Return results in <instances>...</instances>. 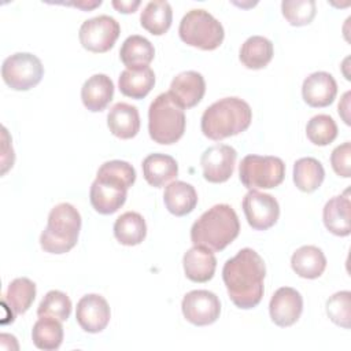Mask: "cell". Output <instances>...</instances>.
<instances>
[{
  "instance_id": "cell-1",
  "label": "cell",
  "mask_w": 351,
  "mask_h": 351,
  "mask_svg": "<svg viewBox=\"0 0 351 351\" xmlns=\"http://www.w3.org/2000/svg\"><path fill=\"white\" fill-rule=\"evenodd\" d=\"M266 266L252 248L240 250L228 259L222 269V280L230 300L243 310L256 307L263 296Z\"/></svg>"
},
{
  "instance_id": "cell-2",
  "label": "cell",
  "mask_w": 351,
  "mask_h": 351,
  "mask_svg": "<svg viewBox=\"0 0 351 351\" xmlns=\"http://www.w3.org/2000/svg\"><path fill=\"white\" fill-rule=\"evenodd\" d=\"M240 232V222L236 211L229 204H215L204 211L191 228L193 245L207 248L213 252L228 247Z\"/></svg>"
},
{
  "instance_id": "cell-3",
  "label": "cell",
  "mask_w": 351,
  "mask_h": 351,
  "mask_svg": "<svg viewBox=\"0 0 351 351\" xmlns=\"http://www.w3.org/2000/svg\"><path fill=\"white\" fill-rule=\"evenodd\" d=\"M252 121V111L240 97H223L207 107L202 115V132L214 141L244 132Z\"/></svg>"
},
{
  "instance_id": "cell-4",
  "label": "cell",
  "mask_w": 351,
  "mask_h": 351,
  "mask_svg": "<svg viewBox=\"0 0 351 351\" xmlns=\"http://www.w3.org/2000/svg\"><path fill=\"white\" fill-rule=\"evenodd\" d=\"M81 230V215L70 203L56 204L48 215L47 228L40 236V245L49 254H66L75 247Z\"/></svg>"
},
{
  "instance_id": "cell-5",
  "label": "cell",
  "mask_w": 351,
  "mask_h": 351,
  "mask_svg": "<svg viewBox=\"0 0 351 351\" xmlns=\"http://www.w3.org/2000/svg\"><path fill=\"white\" fill-rule=\"evenodd\" d=\"M184 110L170 97V95H158L148 110V132L151 138L163 145L177 143L185 132Z\"/></svg>"
},
{
  "instance_id": "cell-6",
  "label": "cell",
  "mask_w": 351,
  "mask_h": 351,
  "mask_svg": "<svg viewBox=\"0 0 351 351\" xmlns=\"http://www.w3.org/2000/svg\"><path fill=\"white\" fill-rule=\"evenodd\" d=\"M178 34L186 45L203 51H213L222 44L225 32L221 22L208 11L195 8L182 16Z\"/></svg>"
},
{
  "instance_id": "cell-7",
  "label": "cell",
  "mask_w": 351,
  "mask_h": 351,
  "mask_svg": "<svg viewBox=\"0 0 351 351\" xmlns=\"http://www.w3.org/2000/svg\"><path fill=\"white\" fill-rule=\"evenodd\" d=\"M239 174L248 189H270L284 181L285 165L277 156L247 155L240 162Z\"/></svg>"
},
{
  "instance_id": "cell-8",
  "label": "cell",
  "mask_w": 351,
  "mask_h": 351,
  "mask_svg": "<svg viewBox=\"0 0 351 351\" xmlns=\"http://www.w3.org/2000/svg\"><path fill=\"white\" fill-rule=\"evenodd\" d=\"M44 74L41 60L30 52H16L4 59L1 77L14 90H29L36 86Z\"/></svg>"
},
{
  "instance_id": "cell-9",
  "label": "cell",
  "mask_w": 351,
  "mask_h": 351,
  "mask_svg": "<svg viewBox=\"0 0 351 351\" xmlns=\"http://www.w3.org/2000/svg\"><path fill=\"white\" fill-rule=\"evenodd\" d=\"M119 33L121 26L112 16L99 15L82 22L78 37L85 49L103 53L114 47Z\"/></svg>"
},
{
  "instance_id": "cell-10",
  "label": "cell",
  "mask_w": 351,
  "mask_h": 351,
  "mask_svg": "<svg viewBox=\"0 0 351 351\" xmlns=\"http://www.w3.org/2000/svg\"><path fill=\"white\" fill-rule=\"evenodd\" d=\"M128 189L129 186L121 180L106 174H96V180L89 191L90 204L99 214H114L126 202Z\"/></svg>"
},
{
  "instance_id": "cell-11",
  "label": "cell",
  "mask_w": 351,
  "mask_h": 351,
  "mask_svg": "<svg viewBox=\"0 0 351 351\" xmlns=\"http://www.w3.org/2000/svg\"><path fill=\"white\" fill-rule=\"evenodd\" d=\"M181 310L188 322L196 326H206L214 324L219 318L221 303L214 292L195 289L184 296Z\"/></svg>"
},
{
  "instance_id": "cell-12",
  "label": "cell",
  "mask_w": 351,
  "mask_h": 351,
  "mask_svg": "<svg viewBox=\"0 0 351 351\" xmlns=\"http://www.w3.org/2000/svg\"><path fill=\"white\" fill-rule=\"evenodd\" d=\"M243 211L248 225L255 230L271 228L280 217V206L269 193L250 189L243 199Z\"/></svg>"
},
{
  "instance_id": "cell-13",
  "label": "cell",
  "mask_w": 351,
  "mask_h": 351,
  "mask_svg": "<svg viewBox=\"0 0 351 351\" xmlns=\"http://www.w3.org/2000/svg\"><path fill=\"white\" fill-rule=\"evenodd\" d=\"M237 152L226 144H215L208 147L200 158L203 177L208 182L219 184L230 178L234 170Z\"/></svg>"
},
{
  "instance_id": "cell-14",
  "label": "cell",
  "mask_w": 351,
  "mask_h": 351,
  "mask_svg": "<svg viewBox=\"0 0 351 351\" xmlns=\"http://www.w3.org/2000/svg\"><path fill=\"white\" fill-rule=\"evenodd\" d=\"M111 311L107 300L97 293H88L77 303L75 318L81 329L88 333H99L110 322Z\"/></svg>"
},
{
  "instance_id": "cell-15",
  "label": "cell",
  "mask_w": 351,
  "mask_h": 351,
  "mask_svg": "<svg viewBox=\"0 0 351 351\" xmlns=\"http://www.w3.org/2000/svg\"><path fill=\"white\" fill-rule=\"evenodd\" d=\"M303 311V298L302 295L291 288L281 287L278 288L269 303V313L271 321L281 328L293 325Z\"/></svg>"
},
{
  "instance_id": "cell-16",
  "label": "cell",
  "mask_w": 351,
  "mask_h": 351,
  "mask_svg": "<svg viewBox=\"0 0 351 351\" xmlns=\"http://www.w3.org/2000/svg\"><path fill=\"white\" fill-rule=\"evenodd\" d=\"M206 92V82L200 73L188 70L177 74L169 89L170 97L182 108L188 110L200 103Z\"/></svg>"
},
{
  "instance_id": "cell-17",
  "label": "cell",
  "mask_w": 351,
  "mask_h": 351,
  "mask_svg": "<svg viewBox=\"0 0 351 351\" xmlns=\"http://www.w3.org/2000/svg\"><path fill=\"white\" fill-rule=\"evenodd\" d=\"M337 93V84L332 74L315 71L307 75L302 85L303 100L310 107H326L333 103Z\"/></svg>"
},
{
  "instance_id": "cell-18",
  "label": "cell",
  "mask_w": 351,
  "mask_h": 351,
  "mask_svg": "<svg viewBox=\"0 0 351 351\" xmlns=\"http://www.w3.org/2000/svg\"><path fill=\"white\" fill-rule=\"evenodd\" d=\"M350 191L347 189L343 195L333 196L329 199L322 211V219L325 228L340 237L348 236L351 232V219H350Z\"/></svg>"
},
{
  "instance_id": "cell-19",
  "label": "cell",
  "mask_w": 351,
  "mask_h": 351,
  "mask_svg": "<svg viewBox=\"0 0 351 351\" xmlns=\"http://www.w3.org/2000/svg\"><path fill=\"white\" fill-rule=\"evenodd\" d=\"M182 265L186 278L193 282H207L215 273L217 259L213 251L193 245L184 254Z\"/></svg>"
},
{
  "instance_id": "cell-20",
  "label": "cell",
  "mask_w": 351,
  "mask_h": 351,
  "mask_svg": "<svg viewBox=\"0 0 351 351\" xmlns=\"http://www.w3.org/2000/svg\"><path fill=\"white\" fill-rule=\"evenodd\" d=\"M114 96V84L106 74L89 77L81 88L82 104L92 112L103 111Z\"/></svg>"
},
{
  "instance_id": "cell-21",
  "label": "cell",
  "mask_w": 351,
  "mask_h": 351,
  "mask_svg": "<svg viewBox=\"0 0 351 351\" xmlns=\"http://www.w3.org/2000/svg\"><path fill=\"white\" fill-rule=\"evenodd\" d=\"M107 126L118 138L128 140L134 137L140 130L138 110L123 101L114 104L107 115Z\"/></svg>"
},
{
  "instance_id": "cell-22",
  "label": "cell",
  "mask_w": 351,
  "mask_h": 351,
  "mask_svg": "<svg viewBox=\"0 0 351 351\" xmlns=\"http://www.w3.org/2000/svg\"><path fill=\"white\" fill-rule=\"evenodd\" d=\"M143 176L145 181L155 186L162 188L178 174V165L176 159L165 154H151L143 160Z\"/></svg>"
},
{
  "instance_id": "cell-23",
  "label": "cell",
  "mask_w": 351,
  "mask_h": 351,
  "mask_svg": "<svg viewBox=\"0 0 351 351\" xmlns=\"http://www.w3.org/2000/svg\"><path fill=\"white\" fill-rule=\"evenodd\" d=\"M163 202L169 213L176 217H184L193 211L197 204L195 188L185 181H173L165 188Z\"/></svg>"
},
{
  "instance_id": "cell-24",
  "label": "cell",
  "mask_w": 351,
  "mask_h": 351,
  "mask_svg": "<svg viewBox=\"0 0 351 351\" xmlns=\"http://www.w3.org/2000/svg\"><path fill=\"white\" fill-rule=\"evenodd\" d=\"M291 266L299 277L313 280L318 278L324 273L326 267V258L321 248L315 245H303L293 252Z\"/></svg>"
},
{
  "instance_id": "cell-25",
  "label": "cell",
  "mask_w": 351,
  "mask_h": 351,
  "mask_svg": "<svg viewBox=\"0 0 351 351\" xmlns=\"http://www.w3.org/2000/svg\"><path fill=\"white\" fill-rule=\"evenodd\" d=\"M155 85V73L151 67L126 69L121 73L118 86L122 95L132 99L145 97Z\"/></svg>"
},
{
  "instance_id": "cell-26",
  "label": "cell",
  "mask_w": 351,
  "mask_h": 351,
  "mask_svg": "<svg viewBox=\"0 0 351 351\" xmlns=\"http://www.w3.org/2000/svg\"><path fill=\"white\" fill-rule=\"evenodd\" d=\"M154 56H155V48L151 44V41L138 34L129 36L123 41L119 49L121 62L128 69L148 67Z\"/></svg>"
},
{
  "instance_id": "cell-27",
  "label": "cell",
  "mask_w": 351,
  "mask_h": 351,
  "mask_svg": "<svg viewBox=\"0 0 351 351\" xmlns=\"http://www.w3.org/2000/svg\"><path fill=\"white\" fill-rule=\"evenodd\" d=\"M274 53L273 43L263 36L248 37L240 48V62L251 70H259L269 64Z\"/></svg>"
},
{
  "instance_id": "cell-28",
  "label": "cell",
  "mask_w": 351,
  "mask_h": 351,
  "mask_svg": "<svg viewBox=\"0 0 351 351\" xmlns=\"http://www.w3.org/2000/svg\"><path fill=\"white\" fill-rule=\"evenodd\" d=\"M147 234V225L143 218L136 211H126L121 214L114 223V236L123 245H137Z\"/></svg>"
},
{
  "instance_id": "cell-29",
  "label": "cell",
  "mask_w": 351,
  "mask_h": 351,
  "mask_svg": "<svg viewBox=\"0 0 351 351\" xmlns=\"http://www.w3.org/2000/svg\"><path fill=\"white\" fill-rule=\"evenodd\" d=\"M173 11L169 1L152 0L149 1L140 15L141 26L154 36L165 34L171 26Z\"/></svg>"
},
{
  "instance_id": "cell-30",
  "label": "cell",
  "mask_w": 351,
  "mask_h": 351,
  "mask_svg": "<svg viewBox=\"0 0 351 351\" xmlns=\"http://www.w3.org/2000/svg\"><path fill=\"white\" fill-rule=\"evenodd\" d=\"M325 178V170L315 158H300L293 165V182L302 192L317 191Z\"/></svg>"
},
{
  "instance_id": "cell-31",
  "label": "cell",
  "mask_w": 351,
  "mask_h": 351,
  "mask_svg": "<svg viewBox=\"0 0 351 351\" xmlns=\"http://www.w3.org/2000/svg\"><path fill=\"white\" fill-rule=\"evenodd\" d=\"M36 298V284L26 278L12 280L4 295V306H8L14 314H23L29 310Z\"/></svg>"
},
{
  "instance_id": "cell-32",
  "label": "cell",
  "mask_w": 351,
  "mask_h": 351,
  "mask_svg": "<svg viewBox=\"0 0 351 351\" xmlns=\"http://www.w3.org/2000/svg\"><path fill=\"white\" fill-rule=\"evenodd\" d=\"M32 340L40 350L52 351L59 348L63 341V326L60 321L52 317H40L33 325Z\"/></svg>"
},
{
  "instance_id": "cell-33",
  "label": "cell",
  "mask_w": 351,
  "mask_h": 351,
  "mask_svg": "<svg viewBox=\"0 0 351 351\" xmlns=\"http://www.w3.org/2000/svg\"><path fill=\"white\" fill-rule=\"evenodd\" d=\"M306 134L313 144L324 147L337 137V125L330 115L318 114L307 122Z\"/></svg>"
},
{
  "instance_id": "cell-34",
  "label": "cell",
  "mask_w": 351,
  "mask_h": 351,
  "mask_svg": "<svg viewBox=\"0 0 351 351\" xmlns=\"http://www.w3.org/2000/svg\"><path fill=\"white\" fill-rule=\"evenodd\" d=\"M71 313V300L70 298L62 292L52 289L45 293L43 300L38 304L37 315L38 317H52L55 319L66 321Z\"/></svg>"
},
{
  "instance_id": "cell-35",
  "label": "cell",
  "mask_w": 351,
  "mask_h": 351,
  "mask_svg": "<svg viewBox=\"0 0 351 351\" xmlns=\"http://www.w3.org/2000/svg\"><path fill=\"white\" fill-rule=\"evenodd\" d=\"M281 12L292 26H304L311 23L315 16L317 7L314 0H284Z\"/></svg>"
},
{
  "instance_id": "cell-36",
  "label": "cell",
  "mask_w": 351,
  "mask_h": 351,
  "mask_svg": "<svg viewBox=\"0 0 351 351\" xmlns=\"http://www.w3.org/2000/svg\"><path fill=\"white\" fill-rule=\"evenodd\" d=\"M325 310L333 324L348 329L351 319V292L340 291L333 293L326 300Z\"/></svg>"
},
{
  "instance_id": "cell-37",
  "label": "cell",
  "mask_w": 351,
  "mask_h": 351,
  "mask_svg": "<svg viewBox=\"0 0 351 351\" xmlns=\"http://www.w3.org/2000/svg\"><path fill=\"white\" fill-rule=\"evenodd\" d=\"M97 174H106V176H111V177H114L117 180H121L129 188L136 181V170H134V167L129 162H125V160H108V162H104L99 167Z\"/></svg>"
},
{
  "instance_id": "cell-38",
  "label": "cell",
  "mask_w": 351,
  "mask_h": 351,
  "mask_svg": "<svg viewBox=\"0 0 351 351\" xmlns=\"http://www.w3.org/2000/svg\"><path fill=\"white\" fill-rule=\"evenodd\" d=\"M330 165L335 173L340 177L348 178L351 176V143L346 141L337 145L330 155Z\"/></svg>"
},
{
  "instance_id": "cell-39",
  "label": "cell",
  "mask_w": 351,
  "mask_h": 351,
  "mask_svg": "<svg viewBox=\"0 0 351 351\" xmlns=\"http://www.w3.org/2000/svg\"><path fill=\"white\" fill-rule=\"evenodd\" d=\"M140 5V1L138 0H133V1H125V0H114L112 1V7L119 11V12H123V14H130V12H134L137 10V7Z\"/></svg>"
},
{
  "instance_id": "cell-40",
  "label": "cell",
  "mask_w": 351,
  "mask_h": 351,
  "mask_svg": "<svg viewBox=\"0 0 351 351\" xmlns=\"http://www.w3.org/2000/svg\"><path fill=\"white\" fill-rule=\"evenodd\" d=\"M350 96L351 92H346L343 95V100L339 103V114L341 115L343 121L350 125V117H348V111H350Z\"/></svg>"
},
{
  "instance_id": "cell-41",
  "label": "cell",
  "mask_w": 351,
  "mask_h": 351,
  "mask_svg": "<svg viewBox=\"0 0 351 351\" xmlns=\"http://www.w3.org/2000/svg\"><path fill=\"white\" fill-rule=\"evenodd\" d=\"M100 4H101V0H99V1H78V3H74L73 5H75V7L81 8V10L88 11V10H92V8H95V7L100 5Z\"/></svg>"
}]
</instances>
